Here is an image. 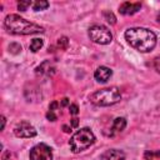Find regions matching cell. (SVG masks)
Returning a JSON list of instances; mask_svg holds the SVG:
<instances>
[{"instance_id": "obj_10", "label": "cell", "mask_w": 160, "mask_h": 160, "mask_svg": "<svg viewBox=\"0 0 160 160\" xmlns=\"http://www.w3.org/2000/svg\"><path fill=\"white\" fill-rule=\"evenodd\" d=\"M141 9V4L140 2H129V1H125L120 5L119 8V12L122 14V15H132L135 12H138L139 10Z\"/></svg>"}, {"instance_id": "obj_6", "label": "cell", "mask_w": 160, "mask_h": 160, "mask_svg": "<svg viewBox=\"0 0 160 160\" xmlns=\"http://www.w3.org/2000/svg\"><path fill=\"white\" fill-rule=\"evenodd\" d=\"M30 160H52L51 148L46 144H38L30 150Z\"/></svg>"}, {"instance_id": "obj_29", "label": "cell", "mask_w": 160, "mask_h": 160, "mask_svg": "<svg viewBox=\"0 0 160 160\" xmlns=\"http://www.w3.org/2000/svg\"><path fill=\"white\" fill-rule=\"evenodd\" d=\"M145 160H150V159H145Z\"/></svg>"}, {"instance_id": "obj_8", "label": "cell", "mask_w": 160, "mask_h": 160, "mask_svg": "<svg viewBox=\"0 0 160 160\" xmlns=\"http://www.w3.org/2000/svg\"><path fill=\"white\" fill-rule=\"evenodd\" d=\"M36 75H44V76H50L55 72V65L52 61L50 60H45L42 61L36 69H35Z\"/></svg>"}, {"instance_id": "obj_13", "label": "cell", "mask_w": 160, "mask_h": 160, "mask_svg": "<svg viewBox=\"0 0 160 160\" xmlns=\"http://www.w3.org/2000/svg\"><path fill=\"white\" fill-rule=\"evenodd\" d=\"M42 45H44V41H42L41 39H39V38H35V39H32L31 42H30V50H31L32 52H36L38 50H40V49L42 48Z\"/></svg>"}, {"instance_id": "obj_3", "label": "cell", "mask_w": 160, "mask_h": 160, "mask_svg": "<svg viewBox=\"0 0 160 160\" xmlns=\"http://www.w3.org/2000/svg\"><path fill=\"white\" fill-rule=\"evenodd\" d=\"M120 99H121L120 90L115 86L96 90L89 96V100L98 106H110L120 101Z\"/></svg>"}, {"instance_id": "obj_14", "label": "cell", "mask_w": 160, "mask_h": 160, "mask_svg": "<svg viewBox=\"0 0 160 160\" xmlns=\"http://www.w3.org/2000/svg\"><path fill=\"white\" fill-rule=\"evenodd\" d=\"M48 6H49V2H48V1H44V0L32 2V9H34V11H41V10H45V9H48Z\"/></svg>"}, {"instance_id": "obj_19", "label": "cell", "mask_w": 160, "mask_h": 160, "mask_svg": "<svg viewBox=\"0 0 160 160\" xmlns=\"http://www.w3.org/2000/svg\"><path fill=\"white\" fill-rule=\"evenodd\" d=\"M69 111H70L71 115H78V114H79V108H78V105H76V104H71V105L69 106Z\"/></svg>"}, {"instance_id": "obj_26", "label": "cell", "mask_w": 160, "mask_h": 160, "mask_svg": "<svg viewBox=\"0 0 160 160\" xmlns=\"http://www.w3.org/2000/svg\"><path fill=\"white\" fill-rule=\"evenodd\" d=\"M62 129H64V131H65V132H70V131H71V130H70V129H71V126L69 128L68 125H64V126H62Z\"/></svg>"}, {"instance_id": "obj_1", "label": "cell", "mask_w": 160, "mask_h": 160, "mask_svg": "<svg viewBox=\"0 0 160 160\" xmlns=\"http://www.w3.org/2000/svg\"><path fill=\"white\" fill-rule=\"evenodd\" d=\"M124 35L128 44L140 52H149L156 45V35L146 28H131Z\"/></svg>"}, {"instance_id": "obj_5", "label": "cell", "mask_w": 160, "mask_h": 160, "mask_svg": "<svg viewBox=\"0 0 160 160\" xmlns=\"http://www.w3.org/2000/svg\"><path fill=\"white\" fill-rule=\"evenodd\" d=\"M89 38L91 41L100 44V45H108L112 40V34L109 30V28L104 25H92L89 28Z\"/></svg>"}, {"instance_id": "obj_23", "label": "cell", "mask_w": 160, "mask_h": 160, "mask_svg": "<svg viewBox=\"0 0 160 160\" xmlns=\"http://www.w3.org/2000/svg\"><path fill=\"white\" fill-rule=\"evenodd\" d=\"M78 125H79V120L76 118L71 119V128H78Z\"/></svg>"}, {"instance_id": "obj_4", "label": "cell", "mask_w": 160, "mask_h": 160, "mask_svg": "<svg viewBox=\"0 0 160 160\" xmlns=\"http://www.w3.org/2000/svg\"><path fill=\"white\" fill-rule=\"evenodd\" d=\"M94 142H95V135L89 128H82V129L78 130L71 136V139L69 141L71 151L74 154H78V152H81V151L86 150Z\"/></svg>"}, {"instance_id": "obj_17", "label": "cell", "mask_w": 160, "mask_h": 160, "mask_svg": "<svg viewBox=\"0 0 160 160\" xmlns=\"http://www.w3.org/2000/svg\"><path fill=\"white\" fill-rule=\"evenodd\" d=\"M9 51H10L11 54L16 55V54H19V52L21 51V45L18 44V42H12V44L9 45Z\"/></svg>"}, {"instance_id": "obj_7", "label": "cell", "mask_w": 160, "mask_h": 160, "mask_svg": "<svg viewBox=\"0 0 160 160\" xmlns=\"http://www.w3.org/2000/svg\"><path fill=\"white\" fill-rule=\"evenodd\" d=\"M14 134L18 138H34L38 132L36 129L28 121H20L14 128Z\"/></svg>"}, {"instance_id": "obj_20", "label": "cell", "mask_w": 160, "mask_h": 160, "mask_svg": "<svg viewBox=\"0 0 160 160\" xmlns=\"http://www.w3.org/2000/svg\"><path fill=\"white\" fill-rule=\"evenodd\" d=\"M152 66H154V69L160 74V56H158V58L154 59V61H152Z\"/></svg>"}, {"instance_id": "obj_18", "label": "cell", "mask_w": 160, "mask_h": 160, "mask_svg": "<svg viewBox=\"0 0 160 160\" xmlns=\"http://www.w3.org/2000/svg\"><path fill=\"white\" fill-rule=\"evenodd\" d=\"M68 45H69V40H68L66 36H61V38L58 40V46H59L60 49L65 50V49L68 48Z\"/></svg>"}, {"instance_id": "obj_21", "label": "cell", "mask_w": 160, "mask_h": 160, "mask_svg": "<svg viewBox=\"0 0 160 160\" xmlns=\"http://www.w3.org/2000/svg\"><path fill=\"white\" fill-rule=\"evenodd\" d=\"M46 119L50 120V121H55V120L58 119V116L54 114V111H50V110H49V111L46 112Z\"/></svg>"}, {"instance_id": "obj_25", "label": "cell", "mask_w": 160, "mask_h": 160, "mask_svg": "<svg viewBox=\"0 0 160 160\" xmlns=\"http://www.w3.org/2000/svg\"><path fill=\"white\" fill-rule=\"evenodd\" d=\"M5 116L4 115H1V130H4V128H5Z\"/></svg>"}, {"instance_id": "obj_12", "label": "cell", "mask_w": 160, "mask_h": 160, "mask_svg": "<svg viewBox=\"0 0 160 160\" xmlns=\"http://www.w3.org/2000/svg\"><path fill=\"white\" fill-rule=\"evenodd\" d=\"M125 126H126V120H125V118H116V119L114 120V122H112L111 130H112L114 134H115V132H121V131L125 129Z\"/></svg>"}, {"instance_id": "obj_11", "label": "cell", "mask_w": 160, "mask_h": 160, "mask_svg": "<svg viewBox=\"0 0 160 160\" xmlns=\"http://www.w3.org/2000/svg\"><path fill=\"white\" fill-rule=\"evenodd\" d=\"M100 160H125V152L118 149H110L101 154Z\"/></svg>"}, {"instance_id": "obj_16", "label": "cell", "mask_w": 160, "mask_h": 160, "mask_svg": "<svg viewBox=\"0 0 160 160\" xmlns=\"http://www.w3.org/2000/svg\"><path fill=\"white\" fill-rule=\"evenodd\" d=\"M104 19L109 22V24H111V25H114L115 22H116V18H115V15L111 12V11H104Z\"/></svg>"}, {"instance_id": "obj_22", "label": "cell", "mask_w": 160, "mask_h": 160, "mask_svg": "<svg viewBox=\"0 0 160 160\" xmlns=\"http://www.w3.org/2000/svg\"><path fill=\"white\" fill-rule=\"evenodd\" d=\"M58 105H59L58 101H52V102L49 105V110H50V111H54V110L58 108Z\"/></svg>"}, {"instance_id": "obj_24", "label": "cell", "mask_w": 160, "mask_h": 160, "mask_svg": "<svg viewBox=\"0 0 160 160\" xmlns=\"http://www.w3.org/2000/svg\"><path fill=\"white\" fill-rule=\"evenodd\" d=\"M68 105H69V99L68 98H64L61 100V106H68Z\"/></svg>"}, {"instance_id": "obj_27", "label": "cell", "mask_w": 160, "mask_h": 160, "mask_svg": "<svg viewBox=\"0 0 160 160\" xmlns=\"http://www.w3.org/2000/svg\"><path fill=\"white\" fill-rule=\"evenodd\" d=\"M156 19H158V21H159V22H160V12H159V14H158V18H156Z\"/></svg>"}, {"instance_id": "obj_28", "label": "cell", "mask_w": 160, "mask_h": 160, "mask_svg": "<svg viewBox=\"0 0 160 160\" xmlns=\"http://www.w3.org/2000/svg\"><path fill=\"white\" fill-rule=\"evenodd\" d=\"M155 155H156V156H160V151H156V152H155Z\"/></svg>"}, {"instance_id": "obj_2", "label": "cell", "mask_w": 160, "mask_h": 160, "mask_svg": "<svg viewBox=\"0 0 160 160\" xmlns=\"http://www.w3.org/2000/svg\"><path fill=\"white\" fill-rule=\"evenodd\" d=\"M4 26L10 34H15V35H30L44 31L42 26L30 22L16 14L8 15L4 20Z\"/></svg>"}, {"instance_id": "obj_9", "label": "cell", "mask_w": 160, "mask_h": 160, "mask_svg": "<svg viewBox=\"0 0 160 160\" xmlns=\"http://www.w3.org/2000/svg\"><path fill=\"white\" fill-rule=\"evenodd\" d=\"M112 75V70L106 68V66H99L95 72H94V78L98 82H106Z\"/></svg>"}, {"instance_id": "obj_15", "label": "cell", "mask_w": 160, "mask_h": 160, "mask_svg": "<svg viewBox=\"0 0 160 160\" xmlns=\"http://www.w3.org/2000/svg\"><path fill=\"white\" fill-rule=\"evenodd\" d=\"M29 6H32V2L29 1V0H20V1L18 2V9H19L20 11H26Z\"/></svg>"}]
</instances>
